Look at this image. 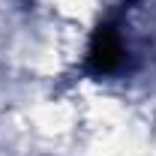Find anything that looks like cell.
Masks as SVG:
<instances>
[{
    "instance_id": "6da1fadb",
    "label": "cell",
    "mask_w": 156,
    "mask_h": 156,
    "mask_svg": "<svg viewBox=\"0 0 156 156\" xmlns=\"http://www.w3.org/2000/svg\"><path fill=\"white\" fill-rule=\"evenodd\" d=\"M126 63V45L111 24H102L93 42H90V51H87V72L93 75H111L120 66Z\"/></svg>"
}]
</instances>
